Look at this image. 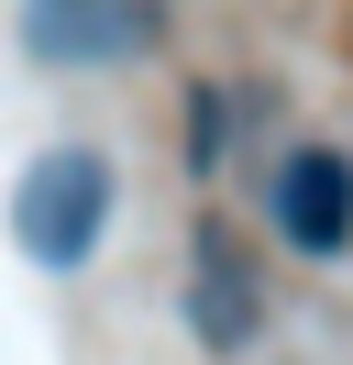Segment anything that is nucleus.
<instances>
[{
  "instance_id": "nucleus-1",
  "label": "nucleus",
  "mask_w": 353,
  "mask_h": 365,
  "mask_svg": "<svg viewBox=\"0 0 353 365\" xmlns=\"http://www.w3.org/2000/svg\"><path fill=\"white\" fill-rule=\"evenodd\" d=\"M100 232H110V166L88 144H44L22 166V188H11V244L33 266H88Z\"/></svg>"
},
{
  "instance_id": "nucleus-2",
  "label": "nucleus",
  "mask_w": 353,
  "mask_h": 365,
  "mask_svg": "<svg viewBox=\"0 0 353 365\" xmlns=\"http://www.w3.org/2000/svg\"><path fill=\"white\" fill-rule=\"evenodd\" d=\"M22 45L44 67H122L154 45V0H22Z\"/></svg>"
},
{
  "instance_id": "nucleus-3",
  "label": "nucleus",
  "mask_w": 353,
  "mask_h": 365,
  "mask_svg": "<svg viewBox=\"0 0 353 365\" xmlns=\"http://www.w3.org/2000/svg\"><path fill=\"white\" fill-rule=\"evenodd\" d=\"M276 232L298 255H342L353 244V166L331 155V144H298V155L276 166Z\"/></svg>"
},
{
  "instance_id": "nucleus-4",
  "label": "nucleus",
  "mask_w": 353,
  "mask_h": 365,
  "mask_svg": "<svg viewBox=\"0 0 353 365\" xmlns=\"http://www.w3.org/2000/svg\"><path fill=\"white\" fill-rule=\"evenodd\" d=\"M188 310H199V343H254V277H243V255L221 244V232H199V277H188Z\"/></svg>"
}]
</instances>
